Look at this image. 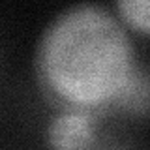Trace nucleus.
<instances>
[{
  "instance_id": "nucleus-4",
  "label": "nucleus",
  "mask_w": 150,
  "mask_h": 150,
  "mask_svg": "<svg viewBox=\"0 0 150 150\" xmlns=\"http://www.w3.org/2000/svg\"><path fill=\"white\" fill-rule=\"evenodd\" d=\"M116 9L131 28L150 34V0H122Z\"/></svg>"
},
{
  "instance_id": "nucleus-3",
  "label": "nucleus",
  "mask_w": 150,
  "mask_h": 150,
  "mask_svg": "<svg viewBox=\"0 0 150 150\" xmlns=\"http://www.w3.org/2000/svg\"><path fill=\"white\" fill-rule=\"evenodd\" d=\"M118 109L128 111H146L150 109V77L146 73L135 69L128 86L118 101Z\"/></svg>"
},
{
  "instance_id": "nucleus-1",
  "label": "nucleus",
  "mask_w": 150,
  "mask_h": 150,
  "mask_svg": "<svg viewBox=\"0 0 150 150\" xmlns=\"http://www.w3.org/2000/svg\"><path fill=\"white\" fill-rule=\"evenodd\" d=\"M131 40L109 9L79 4L47 25L36 51V75L62 111L96 115L118 105L135 73Z\"/></svg>"
},
{
  "instance_id": "nucleus-2",
  "label": "nucleus",
  "mask_w": 150,
  "mask_h": 150,
  "mask_svg": "<svg viewBox=\"0 0 150 150\" xmlns=\"http://www.w3.org/2000/svg\"><path fill=\"white\" fill-rule=\"evenodd\" d=\"M53 150H88L96 141V120L90 112L62 111L47 129Z\"/></svg>"
}]
</instances>
